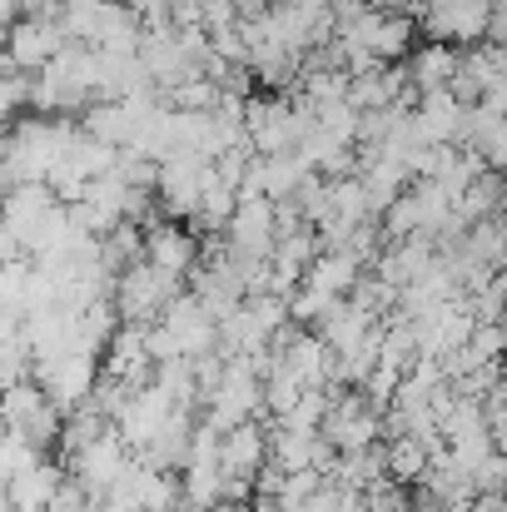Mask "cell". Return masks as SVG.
Returning <instances> with one entry per match:
<instances>
[{
    "label": "cell",
    "instance_id": "2",
    "mask_svg": "<svg viewBox=\"0 0 507 512\" xmlns=\"http://www.w3.org/2000/svg\"><path fill=\"white\" fill-rule=\"evenodd\" d=\"M65 45V30H60V5L50 10H35V15H15L5 25V65L20 70V75H35L55 50Z\"/></svg>",
    "mask_w": 507,
    "mask_h": 512
},
{
    "label": "cell",
    "instance_id": "15",
    "mask_svg": "<svg viewBox=\"0 0 507 512\" xmlns=\"http://www.w3.org/2000/svg\"><path fill=\"white\" fill-rule=\"evenodd\" d=\"M324 413H329V388H304V393L294 398V408H289V413H279L274 423H279V428H289V433H319Z\"/></svg>",
    "mask_w": 507,
    "mask_h": 512
},
{
    "label": "cell",
    "instance_id": "6",
    "mask_svg": "<svg viewBox=\"0 0 507 512\" xmlns=\"http://www.w3.org/2000/svg\"><path fill=\"white\" fill-rule=\"evenodd\" d=\"M140 259H150L155 269H165V274H174V279H189V269L199 264V234L184 229L179 219H160V224L145 229Z\"/></svg>",
    "mask_w": 507,
    "mask_h": 512
},
{
    "label": "cell",
    "instance_id": "12",
    "mask_svg": "<svg viewBox=\"0 0 507 512\" xmlns=\"http://www.w3.org/2000/svg\"><path fill=\"white\" fill-rule=\"evenodd\" d=\"M60 478H65V468H60V463H50V458L30 463L25 473L5 478L10 508H15V512H45V503H50V493L60 488Z\"/></svg>",
    "mask_w": 507,
    "mask_h": 512
},
{
    "label": "cell",
    "instance_id": "7",
    "mask_svg": "<svg viewBox=\"0 0 507 512\" xmlns=\"http://www.w3.org/2000/svg\"><path fill=\"white\" fill-rule=\"evenodd\" d=\"M259 463H269V423L244 418L219 433V473L224 478H254Z\"/></svg>",
    "mask_w": 507,
    "mask_h": 512
},
{
    "label": "cell",
    "instance_id": "1",
    "mask_svg": "<svg viewBox=\"0 0 507 512\" xmlns=\"http://www.w3.org/2000/svg\"><path fill=\"white\" fill-rule=\"evenodd\" d=\"M184 289V279H174L165 269H155L150 259H135L115 274V289H110V304L120 314V324H155L160 309Z\"/></svg>",
    "mask_w": 507,
    "mask_h": 512
},
{
    "label": "cell",
    "instance_id": "17",
    "mask_svg": "<svg viewBox=\"0 0 507 512\" xmlns=\"http://www.w3.org/2000/svg\"><path fill=\"white\" fill-rule=\"evenodd\" d=\"M194 10H199V25L204 30H219V25H234L239 20V5L234 0H194Z\"/></svg>",
    "mask_w": 507,
    "mask_h": 512
},
{
    "label": "cell",
    "instance_id": "13",
    "mask_svg": "<svg viewBox=\"0 0 507 512\" xmlns=\"http://www.w3.org/2000/svg\"><path fill=\"white\" fill-rule=\"evenodd\" d=\"M498 204H503V179H498V170H483L453 194V219L458 224H473V219L498 214Z\"/></svg>",
    "mask_w": 507,
    "mask_h": 512
},
{
    "label": "cell",
    "instance_id": "14",
    "mask_svg": "<svg viewBox=\"0 0 507 512\" xmlns=\"http://www.w3.org/2000/svg\"><path fill=\"white\" fill-rule=\"evenodd\" d=\"M423 468H428V448H423L413 433H398V438L383 443V473H388L393 483L413 488V483L423 478Z\"/></svg>",
    "mask_w": 507,
    "mask_h": 512
},
{
    "label": "cell",
    "instance_id": "9",
    "mask_svg": "<svg viewBox=\"0 0 507 512\" xmlns=\"http://www.w3.org/2000/svg\"><path fill=\"white\" fill-rule=\"evenodd\" d=\"M463 115H468V105L448 85L443 90H423L418 105H413V120H418L428 145H458L463 140Z\"/></svg>",
    "mask_w": 507,
    "mask_h": 512
},
{
    "label": "cell",
    "instance_id": "10",
    "mask_svg": "<svg viewBox=\"0 0 507 512\" xmlns=\"http://www.w3.org/2000/svg\"><path fill=\"white\" fill-rule=\"evenodd\" d=\"M403 60H408L403 75H408V85H413L418 95H423V90H443V85L453 80V70H458V45L428 40L423 50H408Z\"/></svg>",
    "mask_w": 507,
    "mask_h": 512
},
{
    "label": "cell",
    "instance_id": "16",
    "mask_svg": "<svg viewBox=\"0 0 507 512\" xmlns=\"http://www.w3.org/2000/svg\"><path fill=\"white\" fill-rule=\"evenodd\" d=\"M503 473H507V458H503V448H493L473 468V493H503Z\"/></svg>",
    "mask_w": 507,
    "mask_h": 512
},
{
    "label": "cell",
    "instance_id": "8",
    "mask_svg": "<svg viewBox=\"0 0 507 512\" xmlns=\"http://www.w3.org/2000/svg\"><path fill=\"white\" fill-rule=\"evenodd\" d=\"M155 324H165L169 339H174V348H179L184 358H199V353H209V348H214V319L199 309V299H194L189 289H179V294L169 299Z\"/></svg>",
    "mask_w": 507,
    "mask_h": 512
},
{
    "label": "cell",
    "instance_id": "4",
    "mask_svg": "<svg viewBox=\"0 0 507 512\" xmlns=\"http://www.w3.org/2000/svg\"><path fill=\"white\" fill-rule=\"evenodd\" d=\"M204 179H209V160L184 155V150L165 155L160 170H155V199H160V214H165V219H179V224L194 219Z\"/></svg>",
    "mask_w": 507,
    "mask_h": 512
},
{
    "label": "cell",
    "instance_id": "5",
    "mask_svg": "<svg viewBox=\"0 0 507 512\" xmlns=\"http://www.w3.org/2000/svg\"><path fill=\"white\" fill-rule=\"evenodd\" d=\"M498 0H453V5H438V10H423L418 15V30L428 40H443V45H478L483 30H488V15H493Z\"/></svg>",
    "mask_w": 507,
    "mask_h": 512
},
{
    "label": "cell",
    "instance_id": "3",
    "mask_svg": "<svg viewBox=\"0 0 507 512\" xmlns=\"http://www.w3.org/2000/svg\"><path fill=\"white\" fill-rule=\"evenodd\" d=\"M130 458H135V453L120 443V433H115V428H105V433H100V438H90L85 448L65 453V473H70V478H75L95 503H100V498L115 488V478L130 468Z\"/></svg>",
    "mask_w": 507,
    "mask_h": 512
},
{
    "label": "cell",
    "instance_id": "11",
    "mask_svg": "<svg viewBox=\"0 0 507 512\" xmlns=\"http://www.w3.org/2000/svg\"><path fill=\"white\" fill-rule=\"evenodd\" d=\"M358 274H363V264L348 249H319L304 264V284L319 289V294H334V299H348V289L358 284Z\"/></svg>",
    "mask_w": 507,
    "mask_h": 512
}]
</instances>
